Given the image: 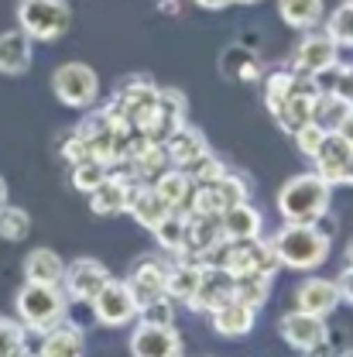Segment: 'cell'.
<instances>
[{"mask_svg": "<svg viewBox=\"0 0 353 357\" xmlns=\"http://www.w3.org/2000/svg\"><path fill=\"white\" fill-rule=\"evenodd\" d=\"M267 241L281 268H292V271H315L319 265H326L333 251V241L319 223H281Z\"/></svg>", "mask_w": 353, "mask_h": 357, "instance_id": "obj_1", "label": "cell"}, {"mask_svg": "<svg viewBox=\"0 0 353 357\" xmlns=\"http://www.w3.org/2000/svg\"><path fill=\"white\" fill-rule=\"evenodd\" d=\"M274 203L285 223H322L333 203V185L315 172H299L278 189Z\"/></svg>", "mask_w": 353, "mask_h": 357, "instance_id": "obj_2", "label": "cell"}, {"mask_svg": "<svg viewBox=\"0 0 353 357\" xmlns=\"http://www.w3.org/2000/svg\"><path fill=\"white\" fill-rule=\"evenodd\" d=\"M14 310H17V323L28 330V333H48L52 326L65 323V312H69V299H65V289L62 285H45V282H24L17 299H14Z\"/></svg>", "mask_w": 353, "mask_h": 357, "instance_id": "obj_3", "label": "cell"}, {"mask_svg": "<svg viewBox=\"0 0 353 357\" xmlns=\"http://www.w3.org/2000/svg\"><path fill=\"white\" fill-rule=\"evenodd\" d=\"M17 28L31 42H58L72 28L69 0H17Z\"/></svg>", "mask_w": 353, "mask_h": 357, "instance_id": "obj_4", "label": "cell"}, {"mask_svg": "<svg viewBox=\"0 0 353 357\" xmlns=\"http://www.w3.org/2000/svg\"><path fill=\"white\" fill-rule=\"evenodd\" d=\"M52 93L69 110H89L100 100V76L86 62H62L52 73Z\"/></svg>", "mask_w": 353, "mask_h": 357, "instance_id": "obj_5", "label": "cell"}, {"mask_svg": "<svg viewBox=\"0 0 353 357\" xmlns=\"http://www.w3.org/2000/svg\"><path fill=\"white\" fill-rule=\"evenodd\" d=\"M89 310H93L100 326H110V330L134 323V319H137V299H134L127 278H113V275H110V278L103 282V289L93 296Z\"/></svg>", "mask_w": 353, "mask_h": 357, "instance_id": "obj_6", "label": "cell"}, {"mask_svg": "<svg viewBox=\"0 0 353 357\" xmlns=\"http://www.w3.org/2000/svg\"><path fill=\"white\" fill-rule=\"evenodd\" d=\"M278 333H281V340H285L292 351L309 354V351H315L319 344H326L329 326H326V319H322V316H312V312L292 310V312H285V316H281Z\"/></svg>", "mask_w": 353, "mask_h": 357, "instance_id": "obj_7", "label": "cell"}, {"mask_svg": "<svg viewBox=\"0 0 353 357\" xmlns=\"http://www.w3.org/2000/svg\"><path fill=\"white\" fill-rule=\"evenodd\" d=\"M127 347H131V357H178L182 354V337H178L175 326L134 319Z\"/></svg>", "mask_w": 353, "mask_h": 357, "instance_id": "obj_8", "label": "cell"}, {"mask_svg": "<svg viewBox=\"0 0 353 357\" xmlns=\"http://www.w3.org/2000/svg\"><path fill=\"white\" fill-rule=\"evenodd\" d=\"M107 278H110V271H107L103 261H96V258H76L72 265H65V275H62L65 299H69V303H83V306H89L93 296L103 289Z\"/></svg>", "mask_w": 353, "mask_h": 357, "instance_id": "obj_9", "label": "cell"}, {"mask_svg": "<svg viewBox=\"0 0 353 357\" xmlns=\"http://www.w3.org/2000/svg\"><path fill=\"white\" fill-rule=\"evenodd\" d=\"M333 62H340V45L326 31H315V28L306 31V38L292 52V73H299V76H315L319 69H326Z\"/></svg>", "mask_w": 353, "mask_h": 357, "instance_id": "obj_10", "label": "cell"}, {"mask_svg": "<svg viewBox=\"0 0 353 357\" xmlns=\"http://www.w3.org/2000/svg\"><path fill=\"white\" fill-rule=\"evenodd\" d=\"M131 189H134V176H127L120 165L110 169V176L89 192V210H93V217H117V213H127Z\"/></svg>", "mask_w": 353, "mask_h": 357, "instance_id": "obj_11", "label": "cell"}, {"mask_svg": "<svg viewBox=\"0 0 353 357\" xmlns=\"http://www.w3.org/2000/svg\"><path fill=\"white\" fill-rule=\"evenodd\" d=\"M233 289H237V278H233L223 265H203V278H199V289H196L189 310L192 312L217 310V306H223V303L233 299Z\"/></svg>", "mask_w": 353, "mask_h": 357, "instance_id": "obj_12", "label": "cell"}, {"mask_svg": "<svg viewBox=\"0 0 353 357\" xmlns=\"http://www.w3.org/2000/svg\"><path fill=\"white\" fill-rule=\"evenodd\" d=\"M340 289H336V278H322V275H309L299 289H295V310L312 312V316H333L340 306Z\"/></svg>", "mask_w": 353, "mask_h": 357, "instance_id": "obj_13", "label": "cell"}, {"mask_svg": "<svg viewBox=\"0 0 353 357\" xmlns=\"http://www.w3.org/2000/svg\"><path fill=\"white\" fill-rule=\"evenodd\" d=\"M127 213H131V220L137 223V227L155 230L158 223L172 213V206L158 196V189H155L151 182H137V178H134L131 199H127Z\"/></svg>", "mask_w": 353, "mask_h": 357, "instance_id": "obj_14", "label": "cell"}, {"mask_svg": "<svg viewBox=\"0 0 353 357\" xmlns=\"http://www.w3.org/2000/svg\"><path fill=\"white\" fill-rule=\"evenodd\" d=\"M206 316H210L213 333H217V337H223V340L247 337V333L254 330V323H258V310L244 306L240 299H230V303H223V306H217V310H210Z\"/></svg>", "mask_w": 353, "mask_h": 357, "instance_id": "obj_15", "label": "cell"}, {"mask_svg": "<svg viewBox=\"0 0 353 357\" xmlns=\"http://www.w3.org/2000/svg\"><path fill=\"white\" fill-rule=\"evenodd\" d=\"M350 155H353L350 144H347L336 131H329L326 134V141H322V148H319L315 158H312V172L322 176L329 185H343V172H347Z\"/></svg>", "mask_w": 353, "mask_h": 357, "instance_id": "obj_16", "label": "cell"}, {"mask_svg": "<svg viewBox=\"0 0 353 357\" xmlns=\"http://www.w3.org/2000/svg\"><path fill=\"white\" fill-rule=\"evenodd\" d=\"M265 217L251 206V199L244 203H233L220 213V234L223 241H254V237H265Z\"/></svg>", "mask_w": 353, "mask_h": 357, "instance_id": "obj_17", "label": "cell"}, {"mask_svg": "<svg viewBox=\"0 0 353 357\" xmlns=\"http://www.w3.org/2000/svg\"><path fill=\"white\" fill-rule=\"evenodd\" d=\"M165 155H168V162H172L175 169H189L192 162H199L203 155H210V141H206V134L199 131V128L182 124V128H175L172 137L165 141Z\"/></svg>", "mask_w": 353, "mask_h": 357, "instance_id": "obj_18", "label": "cell"}, {"mask_svg": "<svg viewBox=\"0 0 353 357\" xmlns=\"http://www.w3.org/2000/svg\"><path fill=\"white\" fill-rule=\"evenodd\" d=\"M199 278H203V261H196V258H175V261H168L165 296L175 306H189L192 296H196V289H199Z\"/></svg>", "mask_w": 353, "mask_h": 357, "instance_id": "obj_19", "label": "cell"}, {"mask_svg": "<svg viewBox=\"0 0 353 357\" xmlns=\"http://www.w3.org/2000/svg\"><path fill=\"white\" fill-rule=\"evenodd\" d=\"M165 278H168V261H158V258H144L137 261V268L131 271L127 285H131L134 299H137V310L158 296H165Z\"/></svg>", "mask_w": 353, "mask_h": 357, "instance_id": "obj_20", "label": "cell"}, {"mask_svg": "<svg viewBox=\"0 0 353 357\" xmlns=\"http://www.w3.org/2000/svg\"><path fill=\"white\" fill-rule=\"evenodd\" d=\"M31 59H35V42L21 28L0 31V73L3 76H24L31 69Z\"/></svg>", "mask_w": 353, "mask_h": 357, "instance_id": "obj_21", "label": "cell"}, {"mask_svg": "<svg viewBox=\"0 0 353 357\" xmlns=\"http://www.w3.org/2000/svg\"><path fill=\"white\" fill-rule=\"evenodd\" d=\"M83 354H86L83 330L65 319V323L52 326L48 333H42V344H38V354L35 357H83Z\"/></svg>", "mask_w": 353, "mask_h": 357, "instance_id": "obj_22", "label": "cell"}, {"mask_svg": "<svg viewBox=\"0 0 353 357\" xmlns=\"http://www.w3.org/2000/svg\"><path fill=\"white\" fill-rule=\"evenodd\" d=\"M278 17L295 31H312L326 17V0H278Z\"/></svg>", "mask_w": 353, "mask_h": 357, "instance_id": "obj_23", "label": "cell"}, {"mask_svg": "<svg viewBox=\"0 0 353 357\" xmlns=\"http://www.w3.org/2000/svg\"><path fill=\"white\" fill-rule=\"evenodd\" d=\"M65 261L52 248H35L24 258V282H45V285H62Z\"/></svg>", "mask_w": 353, "mask_h": 357, "instance_id": "obj_24", "label": "cell"}, {"mask_svg": "<svg viewBox=\"0 0 353 357\" xmlns=\"http://www.w3.org/2000/svg\"><path fill=\"white\" fill-rule=\"evenodd\" d=\"M151 185L158 189V196H162L172 210H185V206H189V196H192V189H196L192 176H189L185 169H175V165H168Z\"/></svg>", "mask_w": 353, "mask_h": 357, "instance_id": "obj_25", "label": "cell"}, {"mask_svg": "<svg viewBox=\"0 0 353 357\" xmlns=\"http://www.w3.org/2000/svg\"><path fill=\"white\" fill-rule=\"evenodd\" d=\"M151 234H155V241H158V248H162V251H168L172 258H185V234H189V220H185V213H182V210H172V213L158 223Z\"/></svg>", "mask_w": 353, "mask_h": 357, "instance_id": "obj_26", "label": "cell"}, {"mask_svg": "<svg viewBox=\"0 0 353 357\" xmlns=\"http://www.w3.org/2000/svg\"><path fill=\"white\" fill-rule=\"evenodd\" d=\"M353 107L347 100H340L336 93H315L312 100V124H319L322 131H336Z\"/></svg>", "mask_w": 353, "mask_h": 357, "instance_id": "obj_27", "label": "cell"}, {"mask_svg": "<svg viewBox=\"0 0 353 357\" xmlns=\"http://www.w3.org/2000/svg\"><path fill=\"white\" fill-rule=\"evenodd\" d=\"M271 282H274V275H244V278H237L233 299H240L251 310H261L271 299Z\"/></svg>", "mask_w": 353, "mask_h": 357, "instance_id": "obj_28", "label": "cell"}, {"mask_svg": "<svg viewBox=\"0 0 353 357\" xmlns=\"http://www.w3.org/2000/svg\"><path fill=\"white\" fill-rule=\"evenodd\" d=\"M322 31L340 45V48H353V3L343 0L336 10H329L326 21H322Z\"/></svg>", "mask_w": 353, "mask_h": 357, "instance_id": "obj_29", "label": "cell"}, {"mask_svg": "<svg viewBox=\"0 0 353 357\" xmlns=\"http://www.w3.org/2000/svg\"><path fill=\"white\" fill-rule=\"evenodd\" d=\"M28 330L17 323V319H7L0 316V357H28Z\"/></svg>", "mask_w": 353, "mask_h": 357, "instance_id": "obj_30", "label": "cell"}, {"mask_svg": "<svg viewBox=\"0 0 353 357\" xmlns=\"http://www.w3.org/2000/svg\"><path fill=\"white\" fill-rule=\"evenodd\" d=\"M28 234H31V217H28V210L3 203V206H0V237L10 241V244H17V241H24Z\"/></svg>", "mask_w": 353, "mask_h": 357, "instance_id": "obj_31", "label": "cell"}, {"mask_svg": "<svg viewBox=\"0 0 353 357\" xmlns=\"http://www.w3.org/2000/svg\"><path fill=\"white\" fill-rule=\"evenodd\" d=\"M295 89V73L292 69H278V73H267L265 79V103H267V114L278 110Z\"/></svg>", "mask_w": 353, "mask_h": 357, "instance_id": "obj_32", "label": "cell"}, {"mask_svg": "<svg viewBox=\"0 0 353 357\" xmlns=\"http://www.w3.org/2000/svg\"><path fill=\"white\" fill-rule=\"evenodd\" d=\"M107 176H110V165H107V162H100V158H83V162H76V165H72V185H76L79 192H86V196Z\"/></svg>", "mask_w": 353, "mask_h": 357, "instance_id": "obj_33", "label": "cell"}, {"mask_svg": "<svg viewBox=\"0 0 353 357\" xmlns=\"http://www.w3.org/2000/svg\"><path fill=\"white\" fill-rule=\"evenodd\" d=\"M137 319L158 323V326H175V303L168 296H158V299H151V303H144L137 310Z\"/></svg>", "mask_w": 353, "mask_h": 357, "instance_id": "obj_34", "label": "cell"}, {"mask_svg": "<svg viewBox=\"0 0 353 357\" xmlns=\"http://www.w3.org/2000/svg\"><path fill=\"white\" fill-rule=\"evenodd\" d=\"M185 172L192 176V182H196V185H203V182H217V178H223L230 169H226V162H220V158L210 151V155H203L199 162H192Z\"/></svg>", "mask_w": 353, "mask_h": 357, "instance_id": "obj_35", "label": "cell"}, {"mask_svg": "<svg viewBox=\"0 0 353 357\" xmlns=\"http://www.w3.org/2000/svg\"><path fill=\"white\" fill-rule=\"evenodd\" d=\"M326 134H329V131H322L319 124H312V121H309V124H302V128L292 134V137H295V148H299V151H302V155L312 162V158H315V151L322 148Z\"/></svg>", "mask_w": 353, "mask_h": 357, "instance_id": "obj_36", "label": "cell"}, {"mask_svg": "<svg viewBox=\"0 0 353 357\" xmlns=\"http://www.w3.org/2000/svg\"><path fill=\"white\" fill-rule=\"evenodd\" d=\"M158 107L165 114H172L175 121H185V114H189V100L182 89H158Z\"/></svg>", "mask_w": 353, "mask_h": 357, "instance_id": "obj_37", "label": "cell"}, {"mask_svg": "<svg viewBox=\"0 0 353 357\" xmlns=\"http://www.w3.org/2000/svg\"><path fill=\"white\" fill-rule=\"evenodd\" d=\"M62 158H65L69 165H76V162H83V158H93V155H89V144H86V141H83L79 134L72 131L69 137H65V141H62Z\"/></svg>", "mask_w": 353, "mask_h": 357, "instance_id": "obj_38", "label": "cell"}, {"mask_svg": "<svg viewBox=\"0 0 353 357\" xmlns=\"http://www.w3.org/2000/svg\"><path fill=\"white\" fill-rule=\"evenodd\" d=\"M333 93L353 107V62H343V66H340V79H336V89H333Z\"/></svg>", "mask_w": 353, "mask_h": 357, "instance_id": "obj_39", "label": "cell"}, {"mask_svg": "<svg viewBox=\"0 0 353 357\" xmlns=\"http://www.w3.org/2000/svg\"><path fill=\"white\" fill-rule=\"evenodd\" d=\"M336 289H340V299L353 306V265H347L340 275H336Z\"/></svg>", "mask_w": 353, "mask_h": 357, "instance_id": "obj_40", "label": "cell"}, {"mask_svg": "<svg viewBox=\"0 0 353 357\" xmlns=\"http://www.w3.org/2000/svg\"><path fill=\"white\" fill-rule=\"evenodd\" d=\"M336 134H340V137H343V141H347V144L353 148V110L347 114V121H343V124L336 128Z\"/></svg>", "mask_w": 353, "mask_h": 357, "instance_id": "obj_41", "label": "cell"}, {"mask_svg": "<svg viewBox=\"0 0 353 357\" xmlns=\"http://www.w3.org/2000/svg\"><path fill=\"white\" fill-rule=\"evenodd\" d=\"M230 3H237V0H196V7H203V10H226Z\"/></svg>", "mask_w": 353, "mask_h": 357, "instance_id": "obj_42", "label": "cell"}, {"mask_svg": "<svg viewBox=\"0 0 353 357\" xmlns=\"http://www.w3.org/2000/svg\"><path fill=\"white\" fill-rule=\"evenodd\" d=\"M158 10H168V14H175V10H178V0H158Z\"/></svg>", "mask_w": 353, "mask_h": 357, "instance_id": "obj_43", "label": "cell"}, {"mask_svg": "<svg viewBox=\"0 0 353 357\" xmlns=\"http://www.w3.org/2000/svg\"><path fill=\"white\" fill-rule=\"evenodd\" d=\"M343 185H353V155H350V162H347V172H343Z\"/></svg>", "mask_w": 353, "mask_h": 357, "instance_id": "obj_44", "label": "cell"}, {"mask_svg": "<svg viewBox=\"0 0 353 357\" xmlns=\"http://www.w3.org/2000/svg\"><path fill=\"white\" fill-rule=\"evenodd\" d=\"M7 196H10V192H7V182H3V176H0V206L7 203Z\"/></svg>", "mask_w": 353, "mask_h": 357, "instance_id": "obj_45", "label": "cell"}, {"mask_svg": "<svg viewBox=\"0 0 353 357\" xmlns=\"http://www.w3.org/2000/svg\"><path fill=\"white\" fill-rule=\"evenodd\" d=\"M347 265H353V241H350V248H347Z\"/></svg>", "mask_w": 353, "mask_h": 357, "instance_id": "obj_46", "label": "cell"}, {"mask_svg": "<svg viewBox=\"0 0 353 357\" xmlns=\"http://www.w3.org/2000/svg\"><path fill=\"white\" fill-rule=\"evenodd\" d=\"M237 3H261V0H237Z\"/></svg>", "mask_w": 353, "mask_h": 357, "instance_id": "obj_47", "label": "cell"}, {"mask_svg": "<svg viewBox=\"0 0 353 357\" xmlns=\"http://www.w3.org/2000/svg\"><path fill=\"white\" fill-rule=\"evenodd\" d=\"M343 357H353V351H350V354H343Z\"/></svg>", "mask_w": 353, "mask_h": 357, "instance_id": "obj_48", "label": "cell"}, {"mask_svg": "<svg viewBox=\"0 0 353 357\" xmlns=\"http://www.w3.org/2000/svg\"><path fill=\"white\" fill-rule=\"evenodd\" d=\"M347 3H353V0H347Z\"/></svg>", "mask_w": 353, "mask_h": 357, "instance_id": "obj_49", "label": "cell"}, {"mask_svg": "<svg viewBox=\"0 0 353 357\" xmlns=\"http://www.w3.org/2000/svg\"><path fill=\"white\" fill-rule=\"evenodd\" d=\"M178 357H182V354H178Z\"/></svg>", "mask_w": 353, "mask_h": 357, "instance_id": "obj_50", "label": "cell"}]
</instances>
